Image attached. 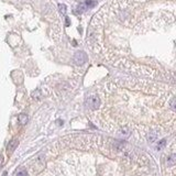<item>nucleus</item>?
Returning a JSON list of instances; mask_svg holds the SVG:
<instances>
[{"mask_svg": "<svg viewBox=\"0 0 176 176\" xmlns=\"http://www.w3.org/2000/svg\"><path fill=\"white\" fill-rule=\"evenodd\" d=\"M87 106L90 109H97L99 106V98L97 96H94V95L89 96L87 98Z\"/></svg>", "mask_w": 176, "mask_h": 176, "instance_id": "nucleus-1", "label": "nucleus"}, {"mask_svg": "<svg viewBox=\"0 0 176 176\" xmlns=\"http://www.w3.org/2000/svg\"><path fill=\"white\" fill-rule=\"evenodd\" d=\"M74 61L76 62V64L83 65V64L87 61V55H86V53H84L82 51L77 52L75 54V56H74Z\"/></svg>", "mask_w": 176, "mask_h": 176, "instance_id": "nucleus-2", "label": "nucleus"}, {"mask_svg": "<svg viewBox=\"0 0 176 176\" xmlns=\"http://www.w3.org/2000/svg\"><path fill=\"white\" fill-rule=\"evenodd\" d=\"M18 144H19V141H18L17 139L11 140V141L8 143V145H7V152H8V154H11V153L16 150V148L18 146Z\"/></svg>", "mask_w": 176, "mask_h": 176, "instance_id": "nucleus-3", "label": "nucleus"}, {"mask_svg": "<svg viewBox=\"0 0 176 176\" xmlns=\"http://www.w3.org/2000/svg\"><path fill=\"white\" fill-rule=\"evenodd\" d=\"M19 122L21 126H24L28 122V116L24 114V113H20L19 114Z\"/></svg>", "mask_w": 176, "mask_h": 176, "instance_id": "nucleus-4", "label": "nucleus"}, {"mask_svg": "<svg viewBox=\"0 0 176 176\" xmlns=\"http://www.w3.org/2000/svg\"><path fill=\"white\" fill-rule=\"evenodd\" d=\"M85 6H86V8H93L96 6V1L95 0H86Z\"/></svg>", "mask_w": 176, "mask_h": 176, "instance_id": "nucleus-5", "label": "nucleus"}, {"mask_svg": "<svg viewBox=\"0 0 176 176\" xmlns=\"http://www.w3.org/2000/svg\"><path fill=\"white\" fill-rule=\"evenodd\" d=\"M86 10V6L85 5H81V6H78L77 7V10H75V13H83L84 11Z\"/></svg>", "mask_w": 176, "mask_h": 176, "instance_id": "nucleus-6", "label": "nucleus"}, {"mask_svg": "<svg viewBox=\"0 0 176 176\" xmlns=\"http://www.w3.org/2000/svg\"><path fill=\"white\" fill-rule=\"evenodd\" d=\"M165 144H166V140H165V139H163V140H161V141L157 143L156 149H157V150H161V149H163L164 146H165Z\"/></svg>", "mask_w": 176, "mask_h": 176, "instance_id": "nucleus-7", "label": "nucleus"}, {"mask_svg": "<svg viewBox=\"0 0 176 176\" xmlns=\"http://www.w3.org/2000/svg\"><path fill=\"white\" fill-rule=\"evenodd\" d=\"M169 162V165H174L175 164V154H172L170 157H169V160H167Z\"/></svg>", "mask_w": 176, "mask_h": 176, "instance_id": "nucleus-8", "label": "nucleus"}, {"mask_svg": "<svg viewBox=\"0 0 176 176\" xmlns=\"http://www.w3.org/2000/svg\"><path fill=\"white\" fill-rule=\"evenodd\" d=\"M58 8H60L61 12L63 13V14H65V13H66V7H65V5H60V6H58Z\"/></svg>", "mask_w": 176, "mask_h": 176, "instance_id": "nucleus-9", "label": "nucleus"}, {"mask_svg": "<svg viewBox=\"0 0 176 176\" xmlns=\"http://www.w3.org/2000/svg\"><path fill=\"white\" fill-rule=\"evenodd\" d=\"M17 176H28V173H26V171L24 170H21L20 172H18V174Z\"/></svg>", "mask_w": 176, "mask_h": 176, "instance_id": "nucleus-10", "label": "nucleus"}, {"mask_svg": "<svg viewBox=\"0 0 176 176\" xmlns=\"http://www.w3.org/2000/svg\"><path fill=\"white\" fill-rule=\"evenodd\" d=\"M2 163H3V156H2V155H0V166L2 165Z\"/></svg>", "mask_w": 176, "mask_h": 176, "instance_id": "nucleus-11", "label": "nucleus"}]
</instances>
